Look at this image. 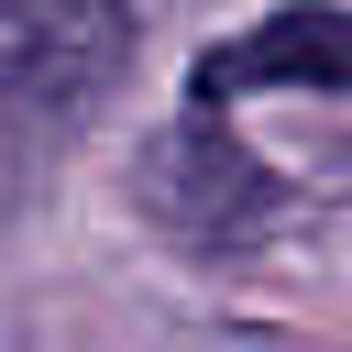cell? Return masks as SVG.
<instances>
[{
  "label": "cell",
  "instance_id": "277c9868",
  "mask_svg": "<svg viewBox=\"0 0 352 352\" xmlns=\"http://www.w3.org/2000/svg\"><path fill=\"white\" fill-rule=\"evenodd\" d=\"M44 154H55V132H33V121H11V110H0V231L22 220V198H33V176H44Z\"/></svg>",
  "mask_w": 352,
  "mask_h": 352
},
{
  "label": "cell",
  "instance_id": "7a4b0ae2",
  "mask_svg": "<svg viewBox=\"0 0 352 352\" xmlns=\"http://www.w3.org/2000/svg\"><path fill=\"white\" fill-rule=\"evenodd\" d=\"M132 198H143L176 242H198V253H231V242H253V231L286 220V187L220 132L209 99H198L187 121H165V132L132 154Z\"/></svg>",
  "mask_w": 352,
  "mask_h": 352
},
{
  "label": "cell",
  "instance_id": "6da1fadb",
  "mask_svg": "<svg viewBox=\"0 0 352 352\" xmlns=\"http://www.w3.org/2000/svg\"><path fill=\"white\" fill-rule=\"evenodd\" d=\"M132 77V11L121 0H0V110L33 132H77Z\"/></svg>",
  "mask_w": 352,
  "mask_h": 352
},
{
  "label": "cell",
  "instance_id": "3957f363",
  "mask_svg": "<svg viewBox=\"0 0 352 352\" xmlns=\"http://www.w3.org/2000/svg\"><path fill=\"white\" fill-rule=\"evenodd\" d=\"M253 88H352V11L297 0V11H264L253 33H231V44L198 55V99L209 110H231Z\"/></svg>",
  "mask_w": 352,
  "mask_h": 352
}]
</instances>
